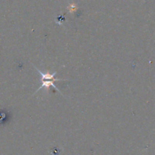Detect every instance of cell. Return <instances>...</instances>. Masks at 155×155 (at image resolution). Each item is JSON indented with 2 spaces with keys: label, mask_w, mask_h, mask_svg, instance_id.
I'll return each mask as SVG.
<instances>
[{
  "label": "cell",
  "mask_w": 155,
  "mask_h": 155,
  "mask_svg": "<svg viewBox=\"0 0 155 155\" xmlns=\"http://www.w3.org/2000/svg\"><path fill=\"white\" fill-rule=\"evenodd\" d=\"M36 70H37V71L39 72V74H40V80H41V86L40 87H39V89H38L37 90H36V92L35 93H36L37 92H39V90L43 88H45L46 89H49V87L50 86H52L54 87L55 89L56 90H57L58 92H61L60 90L58 89L57 88V87L55 86L54 84V82H56V81H61V80H60V79H55V76L57 74V73L56 72H55V73H53V74H50L49 72H46V73H43L42 71H40L39 70H38L37 68H36Z\"/></svg>",
  "instance_id": "obj_1"
},
{
  "label": "cell",
  "mask_w": 155,
  "mask_h": 155,
  "mask_svg": "<svg viewBox=\"0 0 155 155\" xmlns=\"http://www.w3.org/2000/svg\"><path fill=\"white\" fill-rule=\"evenodd\" d=\"M67 9L69 10V12H70V13H73V12H74L77 9V6L74 3H72L67 7Z\"/></svg>",
  "instance_id": "obj_2"
}]
</instances>
